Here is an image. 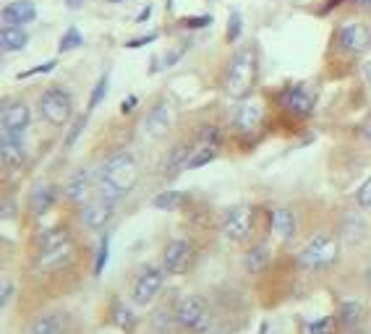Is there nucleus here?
Here are the masks:
<instances>
[{
  "label": "nucleus",
  "instance_id": "obj_1",
  "mask_svg": "<svg viewBox=\"0 0 371 334\" xmlns=\"http://www.w3.org/2000/svg\"><path fill=\"white\" fill-rule=\"evenodd\" d=\"M139 162L131 151L120 149L113 151L110 157L99 162L97 173H94V183L102 199H108L113 204H118L123 196H129L139 183Z\"/></svg>",
  "mask_w": 371,
  "mask_h": 334
},
{
  "label": "nucleus",
  "instance_id": "obj_2",
  "mask_svg": "<svg viewBox=\"0 0 371 334\" xmlns=\"http://www.w3.org/2000/svg\"><path fill=\"white\" fill-rule=\"evenodd\" d=\"M254 78H256V50L240 47L230 58L225 71V94L233 99H246L254 89Z\"/></svg>",
  "mask_w": 371,
  "mask_h": 334
},
{
  "label": "nucleus",
  "instance_id": "obj_3",
  "mask_svg": "<svg viewBox=\"0 0 371 334\" xmlns=\"http://www.w3.org/2000/svg\"><path fill=\"white\" fill-rule=\"evenodd\" d=\"M340 256V246L338 240L332 235H317L311 237L304 248H301V253H298V264L304 267V269H311V272H319V269H327L332 267Z\"/></svg>",
  "mask_w": 371,
  "mask_h": 334
},
{
  "label": "nucleus",
  "instance_id": "obj_4",
  "mask_svg": "<svg viewBox=\"0 0 371 334\" xmlns=\"http://www.w3.org/2000/svg\"><path fill=\"white\" fill-rule=\"evenodd\" d=\"M175 322L188 332H207L209 329V308L204 298L199 295H186L175 308Z\"/></svg>",
  "mask_w": 371,
  "mask_h": 334
},
{
  "label": "nucleus",
  "instance_id": "obj_5",
  "mask_svg": "<svg viewBox=\"0 0 371 334\" xmlns=\"http://www.w3.org/2000/svg\"><path fill=\"white\" fill-rule=\"evenodd\" d=\"M40 112L50 126H66L71 120V97L63 89H44V94L40 97Z\"/></svg>",
  "mask_w": 371,
  "mask_h": 334
},
{
  "label": "nucleus",
  "instance_id": "obj_6",
  "mask_svg": "<svg viewBox=\"0 0 371 334\" xmlns=\"http://www.w3.org/2000/svg\"><path fill=\"white\" fill-rule=\"evenodd\" d=\"M252 225H254V209L249 204H238L225 215L222 235L228 237V240H233V243H243L246 237L252 235Z\"/></svg>",
  "mask_w": 371,
  "mask_h": 334
},
{
  "label": "nucleus",
  "instance_id": "obj_7",
  "mask_svg": "<svg viewBox=\"0 0 371 334\" xmlns=\"http://www.w3.org/2000/svg\"><path fill=\"white\" fill-rule=\"evenodd\" d=\"M264 120V105L259 99H238V108L233 110V128L238 133H256Z\"/></svg>",
  "mask_w": 371,
  "mask_h": 334
},
{
  "label": "nucleus",
  "instance_id": "obj_8",
  "mask_svg": "<svg viewBox=\"0 0 371 334\" xmlns=\"http://www.w3.org/2000/svg\"><path fill=\"white\" fill-rule=\"evenodd\" d=\"M191 259H194V248H191V243H188L186 237H175V240H170V243L165 246V253H163L165 272H170V274H183V272L191 267Z\"/></svg>",
  "mask_w": 371,
  "mask_h": 334
},
{
  "label": "nucleus",
  "instance_id": "obj_9",
  "mask_svg": "<svg viewBox=\"0 0 371 334\" xmlns=\"http://www.w3.org/2000/svg\"><path fill=\"white\" fill-rule=\"evenodd\" d=\"M74 253H76L74 240L58 243V246H53V248H44V251H40V256H37V269L44 272V274L63 269V267H68V264L74 261Z\"/></svg>",
  "mask_w": 371,
  "mask_h": 334
},
{
  "label": "nucleus",
  "instance_id": "obj_10",
  "mask_svg": "<svg viewBox=\"0 0 371 334\" xmlns=\"http://www.w3.org/2000/svg\"><path fill=\"white\" fill-rule=\"evenodd\" d=\"M173 105L167 99H160L144 118V133L152 136V139H163L170 133V126H173Z\"/></svg>",
  "mask_w": 371,
  "mask_h": 334
},
{
  "label": "nucleus",
  "instance_id": "obj_11",
  "mask_svg": "<svg viewBox=\"0 0 371 334\" xmlns=\"http://www.w3.org/2000/svg\"><path fill=\"white\" fill-rule=\"evenodd\" d=\"M32 123V112L26 108V102H19V99H11L3 105V133H11V136H22L26 133Z\"/></svg>",
  "mask_w": 371,
  "mask_h": 334
},
{
  "label": "nucleus",
  "instance_id": "obj_12",
  "mask_svg": "<svg viewBox=\"0 0 371 334\" xmlns=\"http://www.w3.org/2000/svg\"><path fill=\"white\" fill-rule=\"evenodd\" d=\"M165 282V272L157 269V267H147V269L136 277V285H133V303L139 306H149L154 301V295L160 292Z\"/></svg>",
  "mask_w": 371,
  "mask_h": 334
},
{
  "label": "nucleus",
  "instance_id": "obj_13",
  "mask_svg": "<svg viewBox=\"0 0 371 334\" xmlns=\"http://www.w3.org/2000/svg\"><path fill=\"white\" fill-rule=\"evenodd\" d=\"M338 42H340L343 50L358 55L371 44V32L361 22H348V24H343V26H340Z\"/></svg>",
  "mask_w": 371,
  "mask_h": 334
},
{
  "label": "nucleus",
  "instance_id": "obj_14",
  "mask_svg": "<svg viewBox=\"0 0 371 334\" xmlns=\"http://www.w3.org/2000/svg\"><path fill=\"white\" fill-rule=\"evenodd\" d=\"M113 201H108V199H102V196H97V199H92V201H87L84 204V209H81V222L89 227V230H102V227H108V222L113 219Z\"/></svg>",
  "mask_w": 371,
  "mask_h": 334
},
{
  "label": "nucleus",
  "instance_id": "obj_15",
  "mask_svg": "<svg viewBox=\"0 0 371 334\" xmlns=\"http://www.w3.org/2000/svg\"><path fill=\"white\" fill-rule=\"evenodd\" d=\"M280 105L285 108V112L298 115V118H306V115H311V112H314V97H311V94L301 87L285 89L283 94H280Z\"/></svg>",
  "mask_w": 371,
  "mask_h": 334
},
{
  "label": "nucleus",
  "instance_id": "obj_16",
  "mask_svg": "<svg viewBox=\"0 0 371 334\" xmlns=\"http://www.w3.org/2000/svg\"><path fill=\"white\" fill-rule=\"evenodd\" d=\"M37 19V8L32 0H13L3 8V24L6 26H26Z\"/></svg>",
  "mask_w": 371,
  "mask_h": 334
},
{
  "label": "nucleus",
  "instance_id": "obj_17",
  "mask_svg": "<svg viewBox=\"0 0 371 334\" xmlns=\"http://www.w3.org/2000/svg\"><path fill=\"white\" fill-rule=\"evenodd\" d=\"M191 149H194V147H188L186 141H181V144H175L173 149L165 154L163 165H160V170H163L165 178H175L181 170H188V157H191Z\"/></svg>",
  "mask_w": 371,
  "mask_h": 334
},
{
  "label": "nucleus",
  "instance_id": "obj_18",
  "mask_svg": "<svg viewBox=\"0 0 371 334\" xmlns=\"http://www.w3.org/2000/svg\"><path fill=\"white\" fill-rule=\"evenodd\" d=\"M55 196H58V191H55L50 183H37L32 188V194H29V209H32L34 217H42L50 212V206L55 204Z\"/></svg>",
  "mask_w": 371,
  "mask_h": 334
},
{
  "label": "nucleus",
  "instance_id": "obj_19",
  "mask_svg": "<svg viewBox=\"0 0 371 334\" xmlns=\"http://www.w3.org/2000/svg\"><path fill=\"white\" fill-rule=\"evenodd\" d=\"M0 154H3V162L8 167H19L26 162V149H24V139L22 136H11V133H3V141H0Z\"/></svg>",
  "mask_w": 371,
  "mask_h": 334
},
{
  "label": "nucleus",
  "instance_id": "obj_20",
  "mask_svg": "<svg viewBox=\"0 0 371 334\" xmlns=\"http://www.w3.org/2000/svg\"><path fill=\"white\" fill-rule=\"evenodd\" d=\"M89 188H92V175H89L87 170H76V173L68 178V183H66L68 201H74V204H81V201H87Z\"/></svg>",
  "mask_w": 371,
  "mask_h": 334
},
{
  "label": "nucleus",
  "instance_id": "obj_21",
  "mask_svg": "<svg viewBox=\"0 0 371 334\" xmlns=\"http://www.w3.org/2000/svg\"><path fill=\"white\" fill-rule=\"evenodd\" d=\"M32 334H68V324L60 313H42L32 324Z\"/></svg>",
  "mask_w": 371,
  "mask_h": 334
},
{
  "label": "nucleus",
  "instance_id": "obj_22",
  "mask_svg": "<svg viewBox=\"0 0 371 334\" xmlns=\"http://www.w3.org/2000/svg\"><path fill=\"white\" fill-rule=\"evenodd\" d=\"M272 227H274V233L283 237V240H290V237H295L298 222H295V215L290 212V209H274L272 212Z\"/></svg>",
  "mask_w": 371,
  "mask_h": 334
},
{
  "label": "nucleus",
  "instance_id": "obj_23",
  "mask_svg": "<svg viewBox=\"0 0 371 334\" xmlns=\"http://www.w3.org/2000/svg\"><path fill=\"white\" fill-rule=\"evenodd\" d=\"M26 42H29V34L24 32V26H6L0 32V44L6 53H19L26 47Z\"/></svg>",
  "mask_w": 371,
  "mask_h": 334
},
{
  "label": "nucleus",
  "instance_id": "obj_24",
  "mask_svg": "<svg viewBox=\"0 0 371 334\" xmlns=\"http://www.w3.org/2000/svg\"><path fill=\"white\" fill-rule=\"evenodd\" d=\"M363 319V306L358 301H345L338 308V322L345 326V329H353L356 324Z\"/></svg>",
  "mask_w": 371,
  "mask_h": 334
},
{
  "label": "nucleus",
  "instance_id": "obj_25",
  "mask_svg": "<svg viewBox=\"0 0 371 334\" xmlns=\"http://www.w3.org/2000/svg\"><path fill=\"white\" fill-rule=\"evenodd\" d=\"M186 201V196L181 191H163L160 196H154L152 206L154 209H163V212H175V209H181Z\"/></svg>",
  "mask_w": 371,
  "mask_h": 334
},
{
  "label": "nucleus",
  "instance_id": "obj_26",
  "mask_svg": "<svg viewBox=\"0 0 371 334\" xmlns=\"http://www.w3.org/2000/svg\"><path fill=\"white\" fill-rule=\"evenodd\" d=\"M66 240H71V233L66 227H50L37 237V246H40V251H44V248H53L58 243H66Z\"/></svg>",
  "mask_w": 371,
  "mask_h": 334
},
{
  "label": "nucleus",
  "instance_id": "obj_27",
  "mask_svg": "<svg viewBox=\"0 0 371 334\" xmlns=\"http://www.w3.org/2000/svg\"><path fill=\"white\" fill-rule=\"evenodd\" d=\"M267 264H270V251L264 246H256L246 253V269L252 272V274H259Z\"/></svg>",
  "mask_w": 371,
  "mask_h": 334
},
{
  "label": "nucleus",
  "instance_id": "obj_28",
  "mask_svg": "<svg viewBox=\"0 0 371 334\" xmlns=\"http://www.w3.org/2000/svg\"><path fill=\"white\" fill-rule=\"evenodd\" d=\"M338 329V319L335 316H322L317 322L306 324V334H335Z\"/></svg>",
  "mask_w": 371,
  "mask_h": 334
},
{
  "label": "nucleus",
  "instance_id": "obj_29",
  "mask_svg": "<svg viewBox=\"0 0 371 334\" xmlns=\"http://www.w3.org/2000/svg\"><path fill=\"white\" fill-rule=\"evenodd\" d=\"M81 44H84V37H81V32H79L76 26H71V29H66V34L60 37L58 50H60V53H68V50H79Z\"/></svg>",
  "mask_w": 371,
  "mask_h": 334
},
{
  "label": "nucleus",
  "instance_id": "obj_30",
  "mask_svg": "<svg viewBox=\"0 0 371 334\" xmlns=\"http://www.w3.org/2000/svg\"><path fill=\"white\" fill-rule=\"evenodd\" d=\"M108 259H110V235H102L99 248H97V259H94V277H99V274L105 272Z\"/></svg>",
  "mask_w": 371,
  "mask_h": 334
},
{
  "label": "nucleus",
  "instance_id": "obj_31",
  "mask_svg": "<svg viewBox=\"0 0 371 334\" xmlns=\"http://www.w3.org/2000/svg\"><path fill=\"white\" fill-rule=\"evenodd\" d=\"M108 74H102L97 78V84H94V89H92V97H89V110H94L105 99V94H108Z\"/></svg>",
  "mask_w": 371,
  "mask_h": 334
},
{
  "label": "nucleus",
  "instance_id": "obj_32",
  "mask_svg": "<svg viewBox=\"0 0 371 334\" xmlns=\"http://www.w3.org/2000/svg\"><path fill=\"white\" fill-rule=\"evenodd\" d=\"M87 120H89V112L87 115H79L76 123L71 126V131H68V136H66V147H74L76 144V139L81 136V131H84V126H87Z\"/></svg>",
  "mask_w": 371,
  "mask_h": 334
},
{
  "label": "nucleus",
  "instance_id": "obj_33",
  "mask_svg": "<svg viewBox=\"0 0 371 334\" xmlns=\"http://www.w3.org/2000/svg\"><path fill=\"white\" fill-rule=\"evenodd\" d=\"M356 201H358V206H363V209H371V175L361 183L358 191H356Z\"/></svg>",
  "mask_w": 371,
  "mask_h": 334
},
{
  "label": "nucleus",
  "instance_id": "obj_34",
  "mask_svg": "<svg viewBox=\"0 0 371 334\" xmlns=\"http://www.w3.org/2000/svg\"><path fill=\"white\" fill-rule=\"evenodd\" d=\"M240 26H243V19H240L238 11L230 13V22H228V42H236L240 37Z\"/></svg>",
  "mask_w": 371,
  "mask_h": 334
},
{
  "label": "nucleus",
  "instance_id": "obj_35",
  "mask_svg": "<svg viewBox=\"0 0 371 334\" xmlns=\"http://www.w3.org/2000/svg\"><path fill=\"white\" fill-rule=\"evenodd\" d=\"M115 324H118L120 329H129V326H131L133 324V319H131V311H129V308H126V306H115Z\"/></svg>",
  "mask_w": 371,
  "mask_h": 334
},
{
  "label": "nucleus",
  "instance_id": "obj_36",
  "mask_svg": "<svg viewBox=\"0 0 371 334\" xmlns=\"http://www.w3.org/2000/svg\"><path fill=\"white\" fill-rule=\"evenodd\" d=\"M55 65H58V60H47V63L42 65H34V68H29V71H24V74H19V78H32V76L37 74H50Z\"/></svg>",
  "mask_w": 371,
  "mask_h": 334
},
{
  "label": "nucleus",
  "instance_id": "obj_37",
  "mask_svg": "<svg viewBox=\"0 0 371 334\" xmlns=\"http://www.w3.org/2000/svg\"><path fill=\"white\" fill-rule=\"evenodd\" d=\"M11 292H13L11 280H6L3 282V290H0V306H6V303L11 301Z\"/></svg>",
  "mask_w": 371,
  "mask_h": 334
},
{
  "label": "nucleus",
  "instance_id": "obj_38",
  "mask_svg": "<svg viewBox=\"0 0 371 334\" xmlns=\"http://www.w3.org/2000/svg\"><path fill=\"white\" fill-rule=\"evenodd\" d=\"M157 40V34H147V37H139V40H131V42H126V47H142V44H149V42H154Z\"/></svg>",
  "mask_w": 371,
  "mask_h": 334
},
{
  "label": "nucleus",
  "instance_id": "obj_39",
  "mask_svg": "<svg viewBox=\"0 0 371 334\" xmlns=\"http://www.w3.org/2000/svg\"><path fill=\"white\" fill-rule=\"evenodd\" d=\"M212 22L209 16H197V19H186V26H191V29H199V26H207Z\"/></svg>",
  "mask_w": 371,
  "mask_h": 334
},
{
  "label": "nucleus",
  "instance_id": "obj_40",
  "mask_svg": "<svg viewBox=\"0 0 371 334\" xmlns=\"http://www.w3.org/2000/svg\"><path fill=\"white\" fill-rule=\"evenodd\" d=\"M136 102H139V99H136V97L123 99V105H120V112H123V115H129V112H131V110L136 108Z\"/></svg>",
  "mask_w": 371,
  "mask_h": 334
},
{
  "label": "nucleus",
  "instance_id": "obj_41",
  "mask_svg": "<svg viewBox=\"0 0 371 334\" xmlns=\"http://www.w3.org/2000/svg\"><path fill=\"white\" fill-rule=\"evenodd\" d=\"M361 133H363V139H366V141H371V118L366 120L363 126H361Z\"/></svg>",
  "mask_w": 371,
  "mask_h": 334
},
{
  "label": "nucleus",
  "instance_id": "obj_42",
  "mask_svg": "<svg viewBox=\"0 0 371 334\" xmlns=\"http://www.w3.org/2000/svg\"><path fill=\"white\" fill-rule=\"evenodd\" d=\"M363 76H366V81H369V87H371V60L363 65Z\"/></svg>",
  "mask_w": 371,
  "mask_h": 334
},
{
  "label": "nucleus",
  "instance_id": "obj_43",
  "mask_svg": "<svg viewBox=\"0 0 371 334\" xmlns=\"http://www.w3.org/2000/svg\"><path fill=\"white\" fill-rule=\"evenodd\" d=\"M147 16H152V6H149V8H144V11L139 13V22H144V19H147Z\"/></svg>",
  "mask_w": 371,
  "mask_h": 334
},
{
  "label": "nucleus",
  "instance_id": "obj_44",
  "mask_svg": "<svg viewBox=\"0 0 371 334\" xmlns=\"http://www.w3.org/2000/svg\"><path fill=\"white\" fill-rule=\"evenodd\" d=\"M68 3V8H79V6H81V0H66Z\"/></svg>",
  "mask_w": 371,
  "mask_h": 334
},
{
  "label": "nucleus",
  "instance_id": "obj_45",
  "mask_svg": "<svg viewBox=\"0 0 371 334\" xmlns=\"http://www.w3.org/2000/svg\"><path fill=\"white\" fill-rule=\"evenodd\" d=\"M358 6H366V8H371V0H356Z\"/></svg>",
  "mask_w": 371,
  "mask_h": 334
},
{
  "label": "nucleus",
  "instance_id": "obj_46",
  "mask_svg": "<svg viewBox=\"0 0 371 334\" xmlns=\"http://www.w3.org/2000/svg\"><path fill=\"white\" fill-rule=\"evenodd\" d=\"M113 3H123V0H113Z\"/></svg>",
  "mask_w": 371,
  "mask_h": 334
}]
</instances>
